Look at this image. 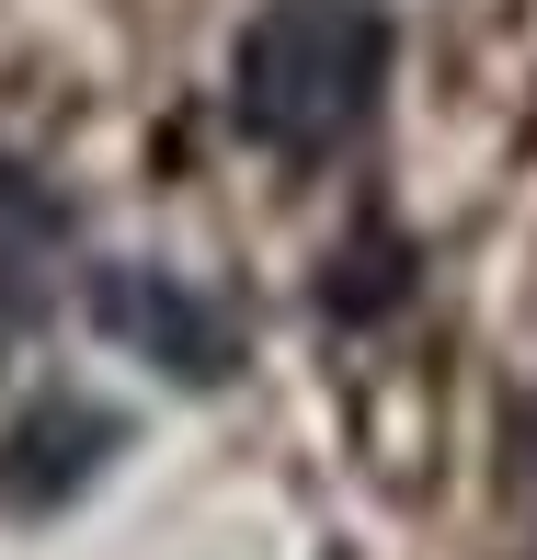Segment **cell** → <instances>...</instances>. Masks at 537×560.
I'll return each instance as SVG.
<instances>
[{
  "label": "cell",
  "instance_id": "1",
  "mask_svg": "<svg viewBox=\"0 0 537 560\" xmlns=\"http://www.w3.org/2000/svg\"><path fill=\"white\" fill-rule=\"evenodd\" d=\"M377 81H389V12L377 0H264L241 35L229 115L275 161H331L377 115Z\"/></svg>",
  "mask_w": 537,
  "mask_h": 560
},
{
  "label": "cell",
  "instance_id": "2",
  "mask_svg": "<svg viewBox=\"0 0 537 560\" xmlns=\"http://www.w3.org/2000/svg\"><path fill=\"white\" fill-rule=\"evenodd\" d=\"M81 320L115 354H138L149 377H172V389H229V377H241V320H229L207 287H184L172 264H138V252L92 264L81 275Z\"/></svg>",
  "mask_w": 537,
  "mask_h": 560
},
{
  "label": "cell",
  "instance_id": "3",
  "mask_svg": "<svg viewBox=\"0 0 537 560\" xmlns=\"http://www.w3.org/2000/svg\"><path fill=\"white\" fill-rule=\"evenodd\" d=\"M115 446H126V412H104V400H81V389L23 400L0 423V515H69L115 469Z\"/></svg>",
  "mask_w": 537,
  "mask_h": 560
},
{
  "label": "cell",
  "instance_id": "4",
  "mask_svg": "<svg viewBox=\"0 0 537 560\" xmlns=\"http://www.w3.org/2000/svg\"><path fill=\"white\" fill-rule=\"evenodd\" d=\"M58 264H69V207H58L23 161H0V343L46 320Z\"/></svg>",
  "mask_w": 537,
  "mask_h": 560
}]
</instances>
